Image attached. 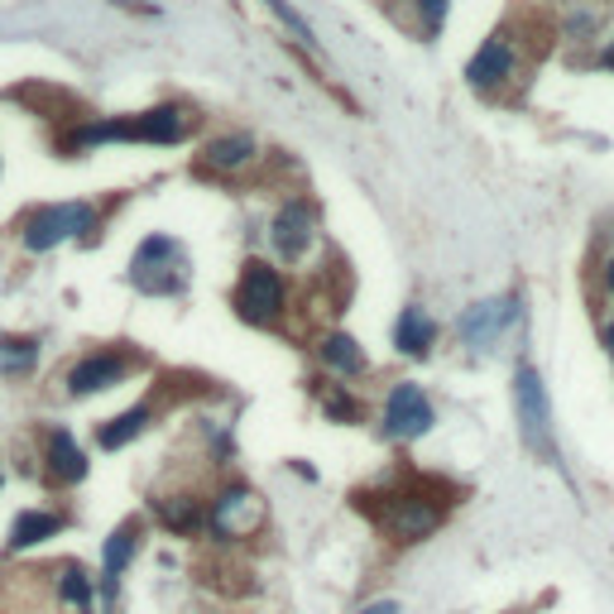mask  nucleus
Wrapping results in <instances>:
<instances>
[{
    "mask_svg": "<svg viewBox=\"0 0 614 614\" xmlns=\"http://www.w3.org/2000/svg\"><path fill=\"white\" fill-rule=\"evenodd\" d=\"M120 5H144V10H154V5H149V0H120Z\"/></svg>",
    "mask_w": 614,
    "mask_h": 614,
    "instance_id": "nucleus-29",
    "label": "nucleus"
},
{
    "mask_svg": "<svg viewBox=\"0 0 614 614\" xmlns=\"http://www.w3.org/2000/svg\"><path fill=\"white\" fill-rule=\"evenodd\" d=\"M432 346H437V322L423 308H404L399 322H394V351L408 360H428Z\"/></svg>",
    "mask_w": 614,
    "mask_h": 614,
    "instance_id": "nucleus-18",
    "label": "nucleus"
},
{
    "mask_svg": "<svg viewBox=\"0 0 614 614\" xmlns=\"http://www.w3.org/2000/svg\"><path fill=\"white\" fill-rule=\"evenodd\" d=\"M63 528H68V519L63 514H53V509H20L15 523H10L5 552H29V547L48 543V538H58Z\"/></svg>",
    "mask_w": 614,
    "mask_h": 614,
    "instance_id": "nucleus-17",
    "label": "nucleus"
},
{
    "mask_svg": "<svg viewBox=\"0 0 614 614\" xmlns=\"http://www.w3.org/2000/svg\"><path fill=\"white\" fill-rule=\"evenodd\" d=\"M260 159V140L255 135H245V130H221V135H212L207 144H202V168L207 173H221V178H231L240 173V168H250Z\"/></svg>",
    "mask_w": 614,
    "mask_h": 614,
    "instance_id": "nucleus-15",
    "label": "nucleus"
},
{
    "mask_svg": "<svg viewBox=\"0 0 614 614\" xmlns=\"http://www.w3.org/2000/svg\"><path fill=\"white\" fill-rule=\"evenodd\" d=\"M269 240H274V250H279L288 264L308 260V250L317 245V207H312L308 197L284 202L279 216H274V226H269Z\"/></svg>",
    "mask_w": 614,
    "mask_h": 614,
    "instance_id": "nucleus-9",
    "label": "nucleus"
},
{
    "mask_svg": "<svg viewBox=\"0 0 614 614\" xmlns=\"http://www.w3.org/2000/svg\"><path fill=\"white\" fill-rule=\"evenodd\" d=\"M264 5H269L274 15H279V20L288 24V29H293V39H298V44H303V48H312V29H308L303 20H298V10L288 5V0H264Z\"/></svg>",
    "mask_w": 614,
    "mask_h": 614,
    "instance_id": "nucleus-24",
    "label": "nucleus"
},
{
    "mask_svg": "<svg viewBox=\"0 0 614 614\" xmlns=\"http://www.w3.org/2000/svg\"><path fill=\"white\" fill-rule=\"evenodd\" d=\"M92 471V461H87V452L72 442V432L68 428H53L44 437V475H48V485H58V490H72V485H82Z\"/></svg>",
    "mask_w": 614,
    "mask_h": 614,
    "instance_id": "nucleus-14",
    "label": "nucleus"
},
{
    "mask_svg": "<svg viewBox=\"0 0 614 614\" xmlns=\"http://www.w3.org/2000/svg\"><path fill=\"white\" fill-rule=\"evenodd\" d=\"M44 576H48V591H53L58 605H68L72 614H92L96 581L82 571V562H58V567H48Z\"/></svg>",
    "mask_w": 614,
    "mask_h": 614,
    "instance_id": "nucleus-16",
    "label": "nucleus"
},
{
    "mask_svg": "<svg viewBox=\"0 0 614 614\" xmlns=\"http://www.w3.org/2000/svg\"><path fill=\"white\" fill-rule=\"evenodd\" d=\"M514 408H519V437L547 461H562L557 442H552V404H547V384L533 365L514 370Z\"/></svg>",
    "mask_w": 614,
    "mask_h": 614,
    "instance_id": "nucleus-5",
    "label": "nucleus"
},
{
    "mask_svg": "<svg viewBox=\"0 0 614 614\" xmlns=\"http://www.w3.org/2000/svg\"><path fill=\"white\" fill-rule=\"evenodd\" d=\"M600 68H605V72H614V44L605 48V53H600Z\"/></svg>",
    "mask_w": 614,
    "mask_h": 614,
    "instance_id": "nucleus-27",
    "label": "nucleus"
},
{
    "mask_svg": "<svg viewBox=\"0 0 614 614\" xmlns=\"http://www.w3.org/2000/svg\"><path fill=\"white\" fill-rule=\"evenodd\" d=\"M356 614H404V610H399V600H370V605Z\"/></svg>",
    "mask_w": 614,
    "mask_h": 614,
    "instance_id": "nucleus-25",
    "label": "nucleus"
},
{
    "mask_svg": "<svg viewBox=\"0 0 614 614\" xmlns=\"http://www.w3.org/2000/svg\"><path fill=\"white\" fill-rule=\"evenodd\" d=\"M0 485H5V475H0Z\"/></svg>",
    "mask_w": 614,
    "mask_h": 614,
    "instance_id": "nucleus-30",
    "label": "nucleus"
},
{
    "mask_svg": "<svg viewBox=\"0 0 614 614\" xmlns=\"http://www.w3.org/2000/svg\"><path fill=\"white\" fill-rule=\"evenodd\" d=\"M605 351H610V356H614V317H610V322H605Z\"/></svg>",
    "mask_w": 614,
    "mask_h": 614,
    "instance_id": "nucleus-28",
    "label": "nucleus"
},
{
    "mask_svg": "<svg viewBox=\"0 0 614 614\" xmlns=\"http://www.w3.org/2000/svg\"><path fill=\"white\" fill-rule=\"evenodd\" d=\"M605 293H614V255L605 260Z\"/></svg>",
    "mask_w": 614,
    "mask_h": 614,
    "instance_id": "nucleus-26",
    "label": "nucleus"
},
{
    "mask_svg": "<svg viewBox=\"0 0 614 614\" xmlns=\"http://www.w3.org/2000/svg\"><path fill=\"white\" fill-rule=\"evenodd\" d=\"M432 423H437V408H432L428 394L418 389L413 380L394 384L389 399H384V437L389 442H418L432 432Z\"/></svg>",
    "mask_w": 614,
    "mask_h": 614,
    "instance_id": "nucleus-6",
    "label": "nucleus"
},
{
    "mask_svg": "<svg viewBox=\"0 0 614 614\" xmlns=\"http://www.w3.org/2000/svg\"><path fill=\"white\" fill-rule=\"evenodd\" d=\"M149 514L164 533L192 538L207 523V499H202L197 490H159V495H149Z\"/></svg>",
    "mask_w": 614,
    "mask_h": 614,
    "instance_id": "nucleus-12",
    "label": "nucleus"
},
{
    "mask_svg": "<svg viewBox=\"0 0 614 614\" xmlns=\"http://www.w3.org/2000/svg\"><path fill=\"white\" fill-rule=\"evenodd\" d=\"M140 543H144V519H125L111 538H106V547H101V576H96V591H101V605L106 610H116L120 576L130 571V562H135Z\"/></svg>",
    "mask_w": 614,
    "mask_h": 614,
    "instance_id": "nucleus-11",
    "label": "nucleus"
},
{
    "mask_svg": "<svg viewBox=\"0 0 614 614\" xmlns=\"http://www.w3.org/2000/svg\"><path fill=\"white\" fill-rule=\"evenodd\" d=\"M149 423H154V408H149V404L125 408V413H116L111 423L96 428V447H101V452H120V447H130V442H135Z\"/></svg>",
    "mask_w": 614,
    "mask_h": 614,
    "instance_id": "nucleus-20",
    "label": "nucleus"
},
{
    "mask_svg": "<svg viewBox=\"0 0 614 614\" xmlns=\"http://www.w3.org/2000/svg\"><path fill=\"white\" fill-rule=\"evenodd\" d=\"M130 279L140 293H178L183 274H178V240L173 236H149L140 240L135 260H130Z\"/></svg>",
    "mask_w": 614,
    "mask_h": 614,
    "instance_id": "nucleus-7",
    "label": "nucleus"
},
{
    "mask_svg": "<svg viewBox=\"0 0 614 614\" xmlns=\"http://www.w3.org/2000/svg\"><path fill=\"white\" fill-rule=\"evenodd\" d=\"M140 360L130 356V351H116V346H101V351H87L77 360V365L68 370V394L72 399H87V394H101V389H116L120 380L135 370Z\"/></svg>",
    "mask_w": 614,
    "mask_h": 614,
    "instance_id": "nucleus-8",
    "label": "nucleus"
},
{
    "mask_svg": "<svg viewBox=\"0 0 614 614\" xmlns=\"http://www.w3.org/2000/svg\"><path fill=\"white\" fill-rule=\"evenodd\" d=\"M96 221H101V216H96L92 202H58V207H39V212L24 216L20 240H24V250L44 255V250H58V245H68V240H92Z\"/></svg>",
    "mask_w": 614,
    "mask_h": 614,
    "instance_id": "nucleus-4",
    "label": "nucleus"
},
{
    "mask_svg": "<svg viewBox=\"0 0 614 614\" xmlns=\"http://www.w3.org/2000/svg\"><path fill=\"white\" fill-rule=\"evenodd\" d=\"M231 308L240 322L250 327H279L284 312H288V284L274 264L264 260H245L240 264V279H236V293H231Z\"/></svg>",
    "mask_w": 614,
    "mask_h": 614,
    "instance_id": "nucleus-3",
    "label": "nucleus"
},
{
    "mask_svg": "<svg viewBox=\"0 0 614 614\" xmlns=\"http://www.w3.org/2000/svg\"><path fill=\"white\" fill-rule=\"evenodd\" d=\"M317 360L332 370V375H341V380H360L370 370V360L365 351L356 346V336H346V332H327L317 341Z\"/></svg>",
    "mask_w": 614,
    "mask_h": 614,
    "instance_id": "nucleus-19",
    "label": "nucleus"
},
{
    "mask_svg": "<svg viewBox=\"0 0 614 614\" xmlns=\"http://www.w3.org/2000/svg\"><path fill=\"white\" fill-rule=\"evenodd\" d=\"M39 365V336H0V375L29 380Z\"/></svg>",
    "mask_w": 614,
    "mask_h": 614,
    "instance_id": "nucleus-21",
    "label": "nucleus"
},
{
    "mask_svg": "<svg viewBox=\"0 0 614 614\" xmlns=\"http://www.w3.org/2000/svg\"><path fill=\"white\" fill-rule=\"evenodd\" d=\"M447 10H452V0H408L418 39H437V29L447 24Z\"/></svg>",
    "mask_w": 614,
    "mask_h": 614,
    "instance_id": "nucleus-22",
    "label": "nucleus"
},
{
    "mask_svg": "<svg viewBox=\"0 0 614 614\" xmlns=\"http://www.w3.org/2000/svg\"><path fill=\"white\" fill-rule=\"evenodd\" d=\"M514 317H519V303L514 298H495V303H475L461 312V322H456V336H461L471 351H485V346H495L504 332L514 327Z\"/></svg>",
    "mask_w": 614,
    "mask_h": 614,
    "instance_id": "nucleus-13",
    "label": "nucleus"
},
{
    "mask_svg": "<svg viewBox=\"0 0 614 614\" xmlns=\"http://www.w3.org/2000/svg\"><path fill=\"white\" fill-rule=\"evenodd\" d=\"M514 72H519V53H514L509 34H490V39L471 53V63H466V82H471L475 92L495 96L499 87L514 82Z\"/></svg>",
    "mask_w": 614,
    "mask_h": 614,
    "instance_id": "nucleus-10",
    "label": "nucleus"
},
{
    "mask_svg": "<svg viewBox=\"0 0 614 614\" xmlns=\"http://www.w3.org/2000/svg\"><path fill=\"white\" fill-rule=\"evenodd\" d=\"M322 413H327L332 423H360V413H365V408H360L351 394L341 389V384H327V389H322Z\"/></svg>",
    "mask_w": 614,
    "mask_h": 614,
    "instance_id": "nucleus-23",
    "label": "nucleus"
},
{
    "mask_svg": "<svg viewBox=\"0 0 614 614\" xmlns=\"http://www.w3.org/2000/svg\"><path fill=\"white\" fill-rule=\"evenodd\" d=\"M360 509H370V519L394 547H418L447 523V499L432 490H389V495H360Z\"/></svg>",
    "mask_w": 614,
    "mask_h": 614,
    "instance_id": "nucleus-1",
    "label": "nucleus"
},
{
    "mask_svg": "<svg viewBox=\"0 0 614 614\" xmlns=\"http://www.w3.org/2000/svg\"><path fill=\"white\" fill-rule=\"evenodd\" d=\"M264 519H269V509H264L260 490L245 485V480H226L221 490H212L202 533L216 538V543H250L255 533H264Z\"/></svg>",
    "mask_w": 614,
    "mask_h": 614,
    "instance_id": "nucleus-2",
    "label": "nucleus"
}]
</instances>
